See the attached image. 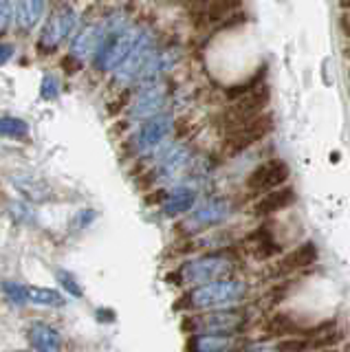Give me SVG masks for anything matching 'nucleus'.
<instances>
[{"mask_svg":"<svg viewBox=\"0 0 350 352\" xmlns=\"http://www.w3.org/2000/svg\"><path fill=\"white\" fill-rule=\"evenodd\" d=\"M249 284L236 278L207 282L201 286H194L190 293L183 295V308L185 311L203 313V311H218V308H232L247 300Z\"/></svg>","mask_w":350,"mask_h":352,"instance_id":"f257e3e1","label":"nucleus"},{"mask_svg":"<svg viewBox=\"0 0 350 352\" xmlns=\"http://www.w3.org/2000/svg\"><path fill=\"white\" fill-rule=\"evenodd\" d=\"M238 258L229 251H216V253H205L201 258L188 260L179 269V280L190 286H201L207 282L216 280H227L229 275L238 271Z\"/></svg>","mask_w":350,"mask_h":352,"instance_id":"f03ea898","label":"nucleus"},{"mask_svg":"<svg viewBox=\"0 0 350 352\" xmlns=\"http://www.w3.org/2000/svg\"><path fill=\"white\" fill-rule=\"evenodd\" d=\"M249 324V313L243 308H218V311H203L185 317L183 328L190 333H210V335H238Z\"/></svg>","mask_w":350,"mask_h":352,"instance_id":"7ed1b4c3","label":"nucleus"},{"mask_svg":"<svg viewBox=\"0 0 350 352\" xmlns=\"http://www.w3.org/2000/svg\"><path fill=\"white\" fill-rule=\"evenodd\" d=\"M170 102V84L166 80H157L144 86H135V93L128 97L126 104V117L128 121L141 124L155 115H161L168 110Z\"/></svg>","mask_w":350,"mask_h":352,"instance_id":"20e7f679","label":"nucleus"},{"mask_svg":"<svg viewBox=\"0 0 350 352\" xmlns=\"http://www.w3.org/2000/svg\"><path fill=\"white\" fill-rule=\"evenodd\" d=\"M78 11L71 5H60L58 9H53L36 40V51L40 55L58 53L62 44L71 40L75 27H78Z\"/></svg>","mask_w":350,"mask_h":352,"instance_id":"39448f33","label":"nucleus"},{"mask_svg":"<svg viewBox=\"0 0 350 352\" xmlns=\"http://www.w3.org/2000/svg\"><path fill=\"white\" fill-rule=\"evenodd\" d=\"M269 102H271V88L267 82L260 84L258 88H254L251 93L243 95L240 99H236V102H229V106L223 110L221 117H218L223 132L227 135V132L249 124L251 119L260 117L267 110Z\"/></svg>","mask_w":350,"mask_h":352,"instance_id":"423d86ee","label":"nucleus"},{"mask_svg":"<svg viewBox=\"0 0 350 352\" xmlns=\"http://www.w3.org/2000/svg\"><path fill=\"white\" fill-rule=\"evenodd\" d=\"M157 47H159V44H157L155 31L144 25V29H141L139 40L135 42L133 51H130L126 55V60L111 73V84L115 88H130V86H135L137 80H139V75H141V71H144L146 62L150 60V55L155 53Z\"/></svg>","mask_w":350,"mask_h":352,"instance_id":"0eeeda50","label":"nucleus"},{"mask_svg":"<svg viewBox=\"0 0 350 352\" xmlns=\"http://www.w3.org/2000/svg\"><path fill=\"white\" fill-rule=\"evenodd\" d=\"M172 130H174V117L166 110V113L141 121L133 139H130V148H133L135 154H141V157L157 154L161 146H166Z\"/></svg>","mask_w":350,"mask_h":352,"instance_id":"6e6552de","label":"nucleus"},{"mask_svg":"<svg viewBox=\"0 0 350 352\" xmlns=\"http://www.w3.org/2000/svg\"><path fill=\"white\" fill-rule=\"evenodd\" d=\"M141 29H144V25H133L124 33H119V36H108L95 53L93 69L97 73H113L117 66L126 60V55L133 51L135 42L139 40Z\"/></svg>","mask_w":350,"mask_h":352,"instance_id":"1a4fd4ad","label":"nucleus"},{"mask_svg":"<svg viewBox=\"0 0 350 352\" xmlns=\"http://www.w3.org/2000/svg\"><path fill=\"white\" fill-rule=\"evenodd\" d=\"M234 205L229 198H210V201L201 203L199 207H194L192 212L188 214V218L183 220L181 229L185 234H201V231L214 229L218 225H223L225 220L232 216Z\"/></svg>","mask_w":350,"mask_h":352,"instance_id":"9d476101","label":"nucleus"},{"mask_svg":"<svg viewBox=\"0 0 350 352\" xmlns=\"http://www.w3.org/2000/svg\"><path fill=\"white\" fill-rule=\"evenodd\" d=\"M273 130V115L271 113H262L260 117L251 119L249 124L240 126L232 132H227L225 135V152L229 154V157H234V154H240L245 152L247 148L256 146V143H260L265 137L271 135Z\"/></svg>","mask_w":350,"mask_h":352,"instance_id":"9b49d317","label":"nucleus"},{"mask_svg":"<svg viewBox=\"0 0 350 352\" xmlns=\"http://www.w3.org/2000/svg\"><path fill=\"white\" fill-rule=\"evenodd\" d=\"M192 161V150L188 143H172V146L157 152V165L150 170L152 183H166L181 176Z\"/></svg>","mask_w":350,"mask_h":352,"instance_id":"f8f14e48","label":"nucleus"},{"mask_svg":"<svg viewBox=\"0 0 350 352\" xmlns=\"http://www.w3.org/2000/svg\"><path fill=\"white\" fill-rule=\"evenodd\" d=\"M289 176H291V168L287 161L269 159L251 170L245 185L251 194H267L271 190H276V187L287 185Z\"/></svg>","mask_w":350,"mask_h":352,"instance_id":"ddd939ff","label":"nucleus"},{"mask_svg":"<svg viewBox=\"0 0 350 352\" xmlns=\"http://www.w3.org/2000/svg\"><path fill=\"white\" fill-rule=\"evenodd\" d=\"M106 40V27H104V20H97L86 25L80 33H75L73 40H71V47L69 53L73 60L78 62H86V60H93L97 49L102 47V42Z\"/></svg>","mask_w":350,"mask_h":352,"instance_id":"4468645a","label":"nucleus"},{"mask_svg":"<svg viewBox=\"0 0 350 352\" xmlns=\"http://www.w3.org/2000/svg\"><path fill=\"white\" fill-rule=\"evenodd\" d=\"M243 7V0H207L199 9H190V18L196 29L218 27L223 20L234 16Z\"/></svg>","mask_w":350,"mask_h":352,"instance_id":"2eb2a0df","label":"nucleus"},{"mask_svg":"<svg viewBox=\"0 0 350 352\" xmlns=\"http://www.w3.org/2000/svg\"><path fill=\"white\" fill-rule=\"evenodd\" d=\"M317 258H320L317 245L311 240H306V242H302L300 247H295L293 251L284 253V256L276 262V267H273V273L280 275V278H287V275H293L298 271L309 269L311 264L317 262Z\"/></svg>","mask_w":350,"mask_h":352,"instance_id":"dca6fc26","label":"nucleus"},{"mask_svg":"<svg viewBox=\"0 0 350 352\" xmlns=\"http://www.w3.org/2000/svg\"><path fill=\"white\" fill-rule=\"evenodd\" d=\"M298 201V194L291 185H282V187H276V190H271L267 194H260V198L254 205V214L258 218H267V216H273V214H280L284 209H289L291 205H295Z\"/></svg>","mask_w":350,"mask_h":352,"instance_id":"f3484780","label":"nucleus"},{"mask_svg":"<svg viewBox=\"0 0 350 352\" xmlns=\"http://www.w3.org/2000/svg\"><path fill=\"white\" fill-rule=\"evenodd\" d=\"M49 0H16L14 3V25L18 33H31L45 16Z\"/></svg>","mask_w":350,"mask_h":352,"instance_id":"a211bd4d","label":"nucleus"},{"mask_svg":"<svg viewBox=\"0 0 350 352\" xmlns=\"http://www.w3.org/2000/svg\"><path fill=\"white\" fill-rule=\"evenodd\" d=\"M27 339L36 352H60L64 346L62 335L47 322H31L27 326Z\"/></svg>","mask_w":350,"mask_h":352,"instance_id":"6ab92c4d","label":"nucleus"},{"mask_svg":"<svg viewBox=\"0 0 350 352\" xmlns=\"http://www.w3.org/2000/svg\"><path fill=\"white\" fill-rule=\"evenodd\" d=\"M196 198H199V192H196L194 187L179 185V187H174V190L166 192V196H163V201H161V209L166 216L177 218V216L192 212L196 205Z\"/></svg>","mask_w":350,"mask_h":352,"instance_id":"aec40b11","label":"nucleus"},{"mask_svg":"<svg viewBox=\"0 0 350 352\" xmlns=\"http://www.w3.org/2000/svg\"><path fill=\"white\" fill-rule=\"evenodd\" d=\"M240 339L236 335L196 333L188 339V352H236Z\"/></svg>","mask_w":350,"mask_h":352,"instance_id":"412c9836","label":"nucleus"},{"mask_svg":"<svg viewBox=\"0 0 350 352\" xmlns=\"http://www.w3.org/2000/svg\"><path fill=\"white\" fill-rule=\"evenodd\" d=\"M247 247H249V253L256 260H269V258L278 256V253L282 251V247L276 242L273 234H271L269 229H265V227L254 231V234L247 238Z\"/></svg>","mask_w":350,"mask_h":352,"instance_id":"4be33fe9","label":"nucleus"},{"mask_svg":"<svg viewBox=\"0 0 350 352\" xmlns=\"http://www.w3.org/2000/svg\"><path fill=\"white\" fill-rule=\"evenodd\" d=\"M267 333L273 335V337H295V335H302L304 337V330L302 326L295 322V319L289 315V313H276L269 322H267Z\"/></svg>","mask_w":350,"mask_h":352,"instance_id":"5701e85b","label":"nucleus"},{"mask_svg":"<svg viewBox=\"0 0 350 352\" xmlns=\"http://www.w3.org/2000/svg\"><path fill=\"white\" fill-rule=\"evenodd\" d=\"M14 183L20 192H23L29 201H45L49 196V185L45 181H38V179H31L29 174H23V176H14Z\"/></svg>","mask_w":350,"mask_h":352,"instance_id":"b1692460","label":"nucleus"},{"mask_svg":"<svg viewBox=\"0 0 350 352\" xmlns=\"http://www.w3.org/2000/svg\"><path fill=\"white\" fill-rule=\"evenodd\" d=\"M27 300H31L38 306H51V308L64 306L62 293L56 289H47V286H27Z\"/></svg>","mask_w":350,"mask_h":352,"instance_id":"393cba45","label":"nucleus"},{"mask_svg":"<svg viewBox=\"0 0 350 352\" xmlns=\"http://www.w3.org/2000/svg\"><path fill=\"white\" fill-rule=\"evenodd\" d=\"M265 77H267V66H260V71H256L254 75L249 77V80L225 88V97L229 99V102H236V99H240L243 95L251 93V91H254V88H258L260 84H265Z\"/></svg>","mask_w":350,"mask_h":352,"instance_id":"a878e982","label":"nucleus"},{"mask_svg":"<svg viewBox=\"0 0 350 352\" xmlns=\"http://www.w3.org/2000/svg\"><path fill=\"white\" fill-rule=\"evenodd\" d=\"M0 137L5 139H27L29 137V124L20 117H0Z\"/></svg>","mask_w":350,"mask_h":352,"instance_id":"bb28decb","label":"nucleus"},{"mask_svg":"<svg viewBox=\"0 0 350 352\" xmlns=\"http://www.w3.org/2000/svg\"><path fill=\"white\" fill-rule=\"evenodd\" d=\"M56 278L64 289V293H69L73 297H84V289H82V284L75 280V275H71L69 271H58Z\"/></svg>","mask_w":350,"mask_h":352,"instance_id":"cd10ccee","label":"nucleus"},{"mask_svg":"<svg viewBox=\"0 0 350 352\" xmlns=\"http://www.w3.org/2000/svg\"><path fill=\"white\" fill-rule=\"evenodd\" d=\"M58 95H60V80L53 73H47L40 84V97L51 102V99H58Z\"/></svg>","mask_w":350,"mask_h":352,"instance_id":"c85d7f7f","label":"nucleus"},{"mask_svg":"<svg viewBox=\"0 0 350 352\" xmlns=\"http://www.w3.org/2000/svg\"><path fill=\"white\" fill-rule=\"evenodd\" d=\"M3 293L7 295V300H12L14 304H25L27 302V286H23V284L3 282Z\"/></svg>","mask_w":350,"mask_h":352,"instance_id":"c756f323","label":"nucleus"},{"mask_svg":"<svg viewBox=\"0 0 350 352\" xmlns=\"http://www.w3.org/2000/svg\"><path fill=\"white\" fill-rule=\"evenodd\" d=\"M12 18H14V3L12 0H0V38L12 27Z\"/></svg>","mask_w":350,"mask_h":352,"instance_id":"7c9ffc66","label":"nucleus"},{"mask_svg":"<svg viewBox=\"0 0 350 352\" xmlns=\"http://www.w3.org/2000/svg\"><path fill=\"white\" fill-rule=\"evenodd\" d=\"M95 216L97 214L93 212V209H82V212L73 218V229H86L95 220Z\"/></svg>","mask_w":350,"mask_h":352,"instance_id":"2f4dec72","label":"nucleus"},{"mask_svg":"<svg viewBox=\"0 0 350 352\" xmlns=\"http://www.w3.org/2000/svg\"><path fill=\"white\" fill-rule=\"evenodd\" d=\"M9 212H12L18 220H23V223H29L31 218H34V214H31V209L27 203H14L12 207H9Z\"/></svg>","mask_w":350,"mask_h":352,"instance_id":"473e14b6","label":"nucleus"},{"mask_svg":"<svg viewBox=\"0 0 350 352\" xmlns=\"http://www.w3.org/2000/svg\"><path fill=\"white\" fill-rule=\"evenodd\" d=\"M62 69H64V73H67V75H75V73H78V71H82V62H78V60H73L71 58V55H64V58H62Z\"/></svg>","mask_w":350,"mask_h":352,"instance_id":"72a5a7b5","label":"nucleus"},{"mask_svg":"<svg viewBox=\"0 0 350 352\" xmlns=\"http://www.w3.org/2000/svg\"><path fill=\"white\" fill-rule=\"evenodd\" d=\"M14 53H16V47L12 42H0V66H5L9 60H12Z\"/></svg>","mask_w":350,"mask_h":352,"instance_id":"f704fd0d","label":"nucleus"},{"mask_svg":"<svg viewBox=\"0 0 350 352\" xmlns=\"http://www.w3.org/2000/svg\"><path fill=\"white\" fill-rule=\"evenodd\" d=\"M339 31L346 40H350V11H342L339 14Z\"/></svg>","mask_w":350,"mask_h":352,"instance_id":"c9c22d12","label":"nucleus"},{"mask_svg":"<svg viewBox=\"0 0 350 352\" xmlns=\"http://www.w3.org/2000/svg\"><path fill=\"white\" fill-rule=\"evenodd\" d=\"M236 352H280V348H278V344L276 346H251V348H243Z\"/></svg>","mask_w":350,"mask_h":352,"instance_id":"e433bc0d","label":"nucleus"},{"mask_svg":"<svg viewBox=\"0 0 350 352\" xmlns=\"http://www.w3.org/2000/svg\"><path fill=\"white\" fill-rule=\"evenodd\" d=\"M97 319H100V322H113L115 319V313L111 311V308H97Z\"/></svg>","mask_w":350,"mask_h":352,"instance_id":"4c0bfd02","label":"nucleus"},{"mask_svg":"<svg viewBox=\"0 0 350 352\" xmlns=\"http://www.w3.org/2000/svg\"><path fill=\"white\" fill-rule=\"evenodd\" d=\"M337 5L342 11H350V0H337Z\"/></svg>","mask_w":350,"mask_h":352,"instance_id":"58836bf2","label":"nucleus"},{"mask_svg":"<svg viewBox=\"0 0 350 352\" xmlns=\"http://www.w3.org/2000/svg\"><path fill=\"white\" fill-rule=\"evenodd\" d=\"M344 58H346V60H350V42L344 47Z\"/></svg>","mask_w":350,"mask_h":352,"instance_id":"ea45409f","label":"nucleus"},{"mask_svg":"<svg viewBox=\"0 0 350 352\" xmlns=\"http://www.w3.org/2000/svg\"><path fill=\"white\" fill-rule=\"evenodd\" d=\"M315 352H339L337 348H326V350H315Z\"/></svg>","mask_w":350,"mask_h":352,"instance_id":"a19ab883","label":"nucleus"},{"mask_svg":"<svg viewBox=\"0 0 350 352\" xmlns=\"http://www.w3.org/2000/svg\"><path fill=\"white\" fill-rule=\"evenodd\" d=\"M346 73H348V80H350V66H348V71H346Z\"/></svg>","mask_w":350,"mask_h":352,"instance_id":"79ce46f5","label":"nucleus"},{"mask_svg":"<svg viewBox=\"0 0 350 352\" xmlns=\"http://www.w3.org/2000/svg\"><path fill=\"white\" fill-rule=\"evenodd\" d=\"M14 352H27V350H14Z\"/></svg>","mask_w":350,"mask_h":352,"instance_id":"37998d69","label":"nucleus"},{"mask_svg":"<svg viewBox=\"0 0 350 352\" xmlns=\"http://www.w3.org/2000/svg\"><path fill=\"white\" fill-rule=\"evenodd\" d=\"M348 95H350V86H348Z\"/></svg>","mask_w":350,"mask_h":352,"instance_id":"c03bdc74","label":"nucleus"}]
</instances>
